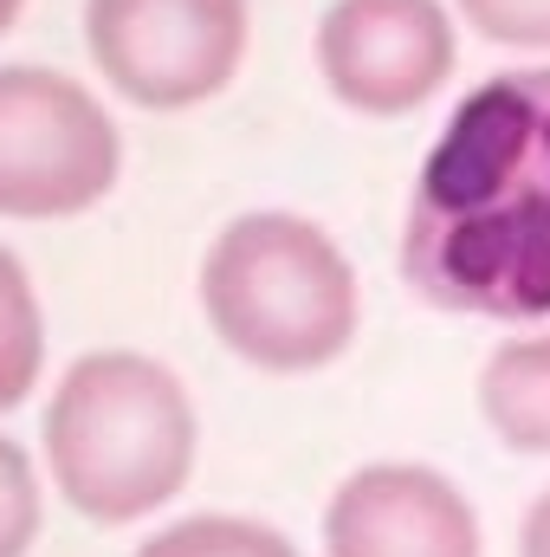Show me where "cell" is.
Here are the masks:
<instances>
[{"label":"cell","mask_w":550,"mask_h":557,"mask_svg":"<svg viewBox=\"0 0 550 557\" xmlns=\"http://www.w3.org/2000/svg\"><path fill=\"white\" fill-rule=\"evenodd\" d=\"M85 59L137 111L214 104L253 52V0H85Z\"/></svg>","instance_id":"5"},{"label":"cell","mask_w":550,"mask_h":557,"mask_svg":"<svg viewBox=\"0 0 550 557\" xmlns=\"http://www.w3.org/2000/svg\"><path fill=\"white\" fill-rule=\"evenodd\" d=\"M195 298L221 350L266 376L330 370L363 331L357 260L324 221L291 208L234 214L201 253Z\"/></svg>","instance_id":"3"},{"label":"cell","mask_w":550,"mask_h":557,"mask_svg":"<svg viewBox=\"0 0 550 557\" xmlns=\"http://www.w3.org/2000/svg\"><path fill=\"white\" fill-rule=\"evenodd\" d=\"M20 13H26V0H0V33H13V26H20Z\"/></svg>","instance_id":"14"},{"label":"cell","mask_w":550,"mask_h":557,"mask_svg":"<svg viewBox=\"0 0 550 557\" xmlns=\"http://www.w3.org/2000/svg\"><path fill=\"white\" fill-rule=\"evenodd\" d=\"M46 305L26 260L0 240V416L26 409L46 383Z\"/></svg>","instance_id":"9"},{"label":"cell","mask_w":550,"mask_h":557,"mask_svg":"<svg viewBox=\"0 0 550 557\" xmlns=\"http://www.w3.org/2000/svg\"><path fill=\"white\" fill-rule=\"evenodd\" d=\"M201 460L188 383L149 350H85L39 416V473L91 525H142L182 499Z\"/></svg>","instance_id":"2"},{"label":"cell","mask_w":550,"mask_h":557,"mask_svg":"<svg viewBox=\"0 0 550 557\" xmlns=\"http://www.w3.org/2000/svg\"><path fill=\"white\" fill-rule=\"evenodd\" d=\"M39 532H46V473L13 434H0V557H33Z\"/></svg>","instance_id":"11"},{"label":"cell","mask_w":550,"mask_h":557,"mask_svg":"<svg viewBox=\"0 0 550 557\" xmlns=\"http://www.w3.org/2000/svg\"><path fill=\"white\" fill-rule=\"evenodd\" d=\"M124 182L111 104L52 65H0V221H78Z\"/></svg>","instance_id":"4"},{"label":"cell","mask_w":550,"mask_h":557,"mask_svg":"<svg viewBox=\"0 0 550 557\" xmlns=\"http://www.w3.org/2000/svg\"><path fill=\"white\" fill-rule=\"evenodd\" d=\"M518 557H550V486L532 499V512L518 525Z\"/></svg>","instance_id":"13"},{"label":"cell","mask_w":550,"mask_h":557,"mask_svg":"<svg viewBox=\"0 0 550 557\" xmlns=\"http://www.w3.org/2000/svg\"><path fill=\"white\" fill-rule=\"evenodd\" d=\"M396 267L453 318H550V65L492 72L447 111L414 169Z\"/></svg>","instance_id":"1"},{"label":"cell","mask_w":550,"mask_h":557,"mask_svg":"<svg viewBox=\"0 0 550 557\" xmlns=\"http://www.w3.org/2000/svg\"><path fill=\"white\" fill-rule=\"evenodd\" d=\"M311 59L343 111L409 117L453 85L460 20L447 0H330Z\"/></svg>","instance_id":"6"},{"label":"cell","mask_w":550,"mask_h":557,"mask_svg":"<svg viewBox=\"0 0 550 557\" xmlns=\"http://www.w3.org/2000/svg\"><path fill=\"white\" fill-rule=\"evenodd\" d=\"M473 396H479V421L505 454L550 460V324L492 344Z\"/></svg>","instance_id":"8"},{"label":"cell","mask_w":550,"mask_h":557,"mask_svg":"<svg viewBox=\"0 0 550 557\" xmlns=\"http://www.w3.org/2000/svg\"><path fill=\"white\" fill-rule=\"evenodd\" d=\"M466 33H479L499 52L550 59V0H447Z\"/></svg>","instance_id":"12"},{"label":"cell","mask_w":550,"mask_h":557,"mask_svg":"<svg viewBox=\"0 0 550 557\" xmlns=\"http://www.w3.org/2000/svg\"><path fill=\"white\" fill-rule=\"evenodd\" d=\"M324 557H486V525L440 467L370 460L324 506Z\"/></svg>","instance_id":"7"},{"label":"cell","mask_w":550,"mask_h":557,"mask_svg":"<svg viewBox=\"0 0 550 557\" xmlns=\"http://www.w3.org/2000/svg\"><path fill=\"white\" fill-rule=\"evenodd\" d=\"M130 557H304L278 525L247 512H188L175 525H155Z\"/></svg>","instance_id":"10"}]
</instances>
